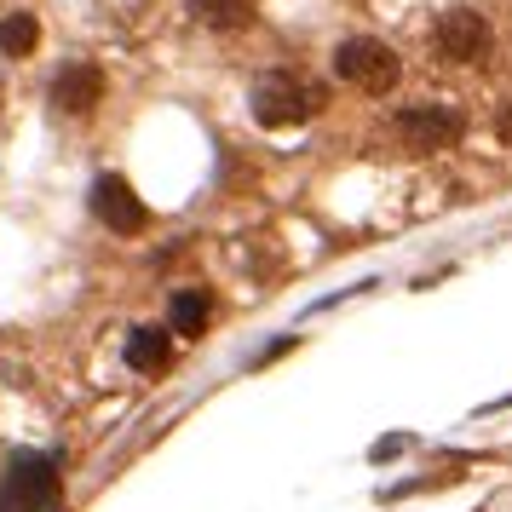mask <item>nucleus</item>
I'll use <instances>...</instances> for the list:
<instances>
[{
  "instance_id": "4",
  "label": "nucleus",
  "mask_w": 512,
  "mask_h": 512,
  "mask_svg": "<svg viewBox=\"0 0 512 512\" xmlns=\"http://www.w3.org/2000/svg\"><path fill=\"white\" fill-rule=\"evenodd\" d=\"M87 202H93L98 225H104V231H116V236H139L144 225H150V208L133 196V185H127L121 173H98Z\"/></svg>"
},
{
  "instance_id": "5",
  "label": "nucleus",
  "mask_w": 512,
  "mask_h": 512,
  "mask_svg": "<svg viewBox=\"0 0 512 512\" xmlns=\"http://www.w3.org/2000/svg\"><path fill=\"white\" fill-rule=\"evenodd\" d=\"M397 139L409 144V150H449V144L461 139V110H449V104H409V110H397Z\"/></svg>"
},
{
  "instance_id": "11",
  "label": "nucleus",
  "mask_w": 512,
  "mask_h": 512,
  "mask_svg": "<svg viewBox=\"0 0 512 512\" xmlns=\"http://www.w3.org/2000/svg\"><path fill=\"white\" fill-rule=\"evenodd\" d=\"M196 6V18L213 29H242L254 24V0H190Z\"/></svg>"
},
{
  "instance_id": "7",
  "label": "nucleus",
  "mask_w": 512,
  "mask_h": 512,
  "mask_svg": "<svg viewBox=\"0 0 512 512\" xmlns=\"http://www.w3.org/2000/svg\"><path fill=\"white\" fill-rule=\"evenodd\" d=\"M98 98H104L98 64H70V70H58V81H52V104H58L64 116H93Z\"/></svg>"
},
{
  "instance_id": "8",
  "label": "nucleus",
  "mask_w": 512,
  "mask_h": 512,
  "mask_svg": "<svg viewBox=\"0 0 512 512\" xmlns=\"http://www.w3.org/2000/svg\"><path fill=\"white\" fill-rule=\"evenodd\" d=\"M127 363L139 374H162L173 363V334L167 328H133L127 334Z\"/></svg>"
},
{
  "instance_id": "3",
  "label": "nucleus",
  "mask_w": 512,
  "mask_h": 512,
  "mask_svg": "<svg viewBox=\"0 0 512 512\" xmlns=\"http://www.w3.org/2000/svg\"><path fill=\"white\" fill-rule=\"evenodd\" d=\"M58 501V472L47 455H18L6 484H0V512H47Z\"/></svg>"
},
{
  "instance_id": "10",
  "label": "nucleus",
  "mask_w": 512,
  "mask_h": 512,
  "mask_svg": "<svg viewBox=\"0 0 512 512\" xmlns=\"http://www.w3.org/2000/svg\"><path fill=\"white\" fill-rule=\"evenodd\" d=\"M35 41H41L35 12H6V18H0V52H6V58H29Z\"/></svg>"
},
{
  "instance_id": "9",
  "label": "nucleus",
  "mask_w": 512,
  "mask_h": 512,
  "mask_svg": "<svg viewBox=\"0 0 512 512\" xmlns=\"http://www.w3.org/2000/svg\"><path fill=\"white\" fill-rule=\"evenodd\" d=\"M208 317H213V300L202 294V288H179L173 294V334H202L208 328Z\"/></svg>"
},
{
  "instance_id": "2",
  "label": "nucleus",
  "mask_w": 512,
  "mask_h": 512,
  "mask_svg": "<svg viewBox=\"0 0 512 512\" xmlns=\"http://www.w3.org/2000/svg\"><path fill=\"white\" fill-rule=\"evenodd\" d=\"M323 104V93L317 87H305L300 75H265L254 87V116L259 127H294V121H305L311 110Z\"/></svg>"
},
{
  "instance_id": "1",
  "label": "nucleus",
  "mask_w": 512,
  "mask_h": 512,
  "mask_svg": "<svg viewBox=\"0 0 512 512\" xmlns=\"http://www.w3.org/2000/svg\"><path fill=\"white\" fill-rule=\"evenodd\" d=\"M334 75L351 81L357 93H392L397 75H403V58L386 41H374V35H351V41L334 47Z\"/></svg>"
},
{
  "instance_id": "6",
  "label": "nucleus",
  "mask_w": 512,
  "mask_h": 512,
  "mask_svg": "<svg viewBox=\"0 0 512 512\" xmlns=\"http://www.w3.org/2000/svg\"><path fill=\"white\" fill-rule=\"evenodd\" d=\"M432 47H438L443 64H478L489 52V24L478 18V12H466V6H455V12H443L438 29H432Z\"/></svg>"
}]
</instances>
